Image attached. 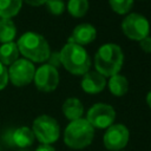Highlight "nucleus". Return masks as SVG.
Instances as JSON below:
<instances>
[{
  "instance_id": "obj_1",
  "label": "nucleus",
  "mask_w": 151,
  "mask_h": 151,
  "mask_svg": "<svg viewBox=\"0 0 151 151\" xmlns=\"http://www.w3.org/2000/svg\"><path fill=\"white\" fill-rule=\"evenodd\" d=\"M124 63V53L119 45L113 42H107L101 45L94 55L96 71L101 76L112 77L118 74L122 70Z\"/></svg>"
},
{
  "instance_id": "obj_2",
  "label": "nucleus",
  "mask_w": 151,
  "mask_h": 151,
  "mask_svg": "<svg viewBox=\"0 0 151 151\" xmlns=\"http://www.w3.org/2000/svg\"><path fill=\"white\" fill-rule=\"evenodd\" d=\"M19 53L31 63H44L48 59L51 48L44 35L37 32L24 33L15 42Z\"/></svg>"
},
{
  "instance_id": "obj_3",
  "label": "nucleus",
  "mask_w": 151,
  "mask_h": 151,
  "mask_svg": "<svg viewBox=\"0 0 151 151\" xmlns=\"http://www.w3.org/2000/svg\"><path fill=\"white\" fill-rule=\"evenodd\" d=\"M61 66L74 76H84L90 71L91 58L86 50L74 42H67L59 52Z\"/></svg>"
},
{
  "instance_id": "obj_4",
  "label": "nucleus",
  "mask_w": 151,
  "mask_h": 151,
  "mask_svg": "<svg viewBox=\"0 0 151 151\" xmlns=\"http://www.w3.org/2000/svg\"><path fill=\"white\" fill-rule=\"evenodd\" d=\"M94 137V129L85 119L80 118L70 122L64 132V143L73 150L87 147Z\"/></svg>"
},
{
  "instance_id": "obj_5",
  "label": "nucleus",
  "mask_w": 151,
  "mask_h": 151,
  "mask_svg": "<svg viewBox=\"0 0 151 151\" xmlns=\"http://www.w3.org/2000/svg\"><path fill=\"white\" fill-rule=\"evenodd\" d=\"M32 131L34 137L41 144H47V145L55 143L60 136V127L58 122L48 114L38 116L33 120Z\"/></svg>"
},
{
  "instance_id": "obj_6",
  "label": "nucleus",
  "mask_w": 151,
  "mask_h": 151,
  "mask_svg": "<svg viewBox=\"0 0 151 151\" xmlns=\"http://www.w3.org/2000/svg\"><path fill=\"white\" fill-rule=\"evenodd\" d=\"M122 31L131 40L140 41L150 33L149 20L139 13H130L122 21Z\"/></svg>"
},
{
  "instance_id": "obj_7",
  "label": "nucleus",
  "mask_w": 151,
  "mask_h": 151,
  "mask_svg": "<svg viewBox=\"0 0 151 151\" xmlns=\"http://www.w3.org/2000/svg\"><path fill=\"white\" fill-rule=\"evenodd\" d=\"M8 81H11L17 87H22L33 81L35 67L34 64L25 58H19L7 70Z\"/></svg>"
},
{
  "instance_id": "obj_8",
  "label": "nucleus",
  "mask_w": 151,
  "mask_h": 151,
  "mask_svg": "<svg viewBox=\"0 0 151 151\" xmlns=\"http://www.w3.org/2000/svg\"><path fill=\"white\" fill-rule=\"evenodd\" d=\"M116 119L114 109L105 103H97L92 105L86 114V120L93 129H107Z\"/></svg>"
},
{
  "instance_id": "obj_9",
  "label": "nucleus",
  "mask_w": 151,
  "mask_h": 151,
  "mask_svg": "<svg viewBox=\"0 0 151 151\" xmlns=\"http://www.w3.org/2000/svg\"><path fill=\"white\" fill-rule=\"evenodd\" d=\"M130 132L123 124H112L106 129L103 143L104 146L110 151H122L129 143Z\"/></svg>"
},
{
  "instance_id": "obj_10",
  "label": "nucleus",
  "mask_w": 151,
  "mask_h": 151,
  "mask_svg": "<svg viewBox=\"0 0 151 151\" xmlns=\"http://www.w3.org/2000/svg\"><path fill=\"white\" fill-rule=\"evenodd\" d=\"M35 87L41 92H52L58 87L59 72L48 64H44L35 70L33 78Z\"/></svg>"
},
{
  "instance_id": "obj_11",
  "label": "nucleus",
  "mask_w": 151,
  "mask_h": 151,
  "mask_svg": "<svg viewBox=\"0 0 151 151\" xmlns=\"http://www.w3.org/2000/svg\"><path fill=\"white\" fill-rule=\"evenodd\" d=\"M81 90L88 94H96L101 92L105 86H106V78L104 76H101L99 72L94 71H88L86 72L83 78H81V83H80Z\"/></svg>"
},
{
  "instance_id": "obj_12",
  "label": "nucleus",
  "mask_w": 151,
  "mask_h": 151,
  "mask_svg": "<svg viewBox=\"0 0 151 151\" xmlns=\"http://www.w3.org/2000/svg\"><path fill=\"white\" fill-rule=\"evenodd\" d=\"M97 37V29L94 28V26H92L91 24L84 22V24H79L77 25L73 31L72 34L68 39V42H74L77 45L84 46V45H88L91 44Z\"/></svg>"
},
{
  "instance_id": "obj_13",
  "label": "nucleus",
  "mask_w": 151,
  "mask_h": 151,
  "mask_svg": "<svg viewBox=\"0 0 151 151\" xmlns=\"http://www.w3.org/2000/svg\"><path fill=\"white\" fill-rule=\"evenodd\" d=\"M34 134L31 127L28 126H19L11 131V143L12 146H17L20 149H25L31 146L34 143Z\"/></svg>"
},
{
  "instance_id": "obj_14",
  "label": "nucleus",
  "mask_w": 151,
  "mask_h": 151,
  "mask_svg": "<svg viewBox=\"0 0 151 151\" xmlns=\"http://www.w3.org/2000/svg\"><path fill=\"white\" fill-rule=\"evenodd\" d=\"M63 113L64 116L68 119V120H77V119H80L83 117V113H84V106H83V103L78 99V98H74V97H71V98H67L64 104H63Z\"/></svg>"
},
{
  "instance_id": "obj_15",
  "label": "nucleus",
  "mask_w": 151,
  "mask_h": 151,
  "mask_svg": "<svg viewBox=\"0 0 151 151\" xmlns=\"http://www.w3.org/2000/svg\"><path fill=\"white\" fill-rule=\"evenodd\" d=\"M19 50L14 41L1 44L0 46V63L5 66L12 65L15 60L19 59Z\"/></svg>"
},
{
  "instance_id": "obj_16",
  "label": "nucleus",
  "mask_w": 151,
  "mask_h": 151,
  "mask_svg": "<svg viewBox=\"0 0 151 151\" xmlns=\"http://www.w3.org/2000/svg\"><path fill=\"white\" fill-rule=\"evenodd\" d=\"M107 86H109L110 92L113 96L122 97V96L126 94V92L129 90V81L124 76L118 73V74H114V76L110 77Z\"/></svg>"
},
{
  "instance_id": "obj_17",
  "label": "nucleus",
  "mask_w": 151,
  "mask_h": 151,
  "mask_svg": "<svg viewBox=\"0 0 151 151\" xmlns=\"http://www.w3.org/2000/svg\"><path fill=\"white\" fill-rule=\"evenodd\" d=\"M24 0H0V19H11L15 17L22 6Z\"/></svg>"
},
{
  "instance_id": "obj_18",
  "label": "nucleus",
  "mask_w": 151,
  "mask_h": 151,
  "mask_svg": "<svg viewBox=\"0 0 151 151\" xmlns=\"http://www.w3.org/2000/svg\"><path fill=\"white\" fill-rule=\"evenodd\" d=\"M17 35V27L12 19H0V42H12Z\"/></svg>"
},
{
  "instance_id": "obj_19",
  "label": "nucleus",
  "mask_w": 151,
  "mask_h": 151,
  "mask_svg": "<svg viewBox=\"0 0 151 151\" xmlns=\"http://www.w3.org/2000/svg\"><path fill=\"white\" fill-rule=\"evenodd\" d=\"M88 0H68L67 11L74 18L84 17L88 11Z\"/></svg>"
},
{
  "instance_id": "obj_20",
  "label": "nucleus",
  "mask_w": 151,
  "mask_h": 151,
  "mask_svg": "<svg viewBox=\"0 0 151 151\" xmlns=\"http://www.w3.org/2000/svg\"><path fill=\"white\" fill-rule=\"evenodd\" d=\"M110 7L117 14H126L133 6V0H109Z\"/></svg>"
},
{
  "instance_id": "obj_21",
  "label": "nucleus",
  "mask_w": 151,
  "mask_h": 151,
  "mask_svg": "<svg viewBox=\"0 0 151 151\" xmlns=\"http://www.w3.org/2000/svg\"><path fill=\"white\" fill-rule=\"evenodd\" d=\"M45 5L47 11L53 15H60L65 11V2L63 0H47Z\"/></svg>"
},
{
  "instance_id": "obj_22",
  "label": "nucleus",
  "mask_w": 151,
  "mask_h": 151,
  "mask_svg": "<svg viewBox=\"0 0 151 151\" xmlns=\"http://www.w3.org/2000/svg\"><path fill=\"white\" fill-rule=\"evenodd\" d=\"M46 61H47L48 65H51L52 67H54V68H57V70H58L59 66H61L59 52H51V53H50V57H48V59H47Z\"/></svg>"
},
{
  "instance_id": "obj_23",
  "label": "nucleus",
  "mask_w": 151,
  "mask_h": 151,
  "mask_svg": "<svg viewBox=\"0 0 151 151\" xmlns=\"http://www.w3.org/2000/svg\"><path fill=\"white\" fill-rule=\"evenodd\" d=\"M8 84V73L5 65L0 63V91L4 90Z\"/></svg>"
},
{
  "instance_id": "obj_24",
  "label": "nucleus",
  "mask_w": 151,
  "mask_h": 151,
  "mask_svg": "<svg viewBox=\"0 0 151 151\" xmlns=\"http://www.w3.org/2000/svg\"><path fill=\"white\" fill-rule=\"evenodd\" d=\"M139 47L142 48V51H144L145 53H151V37L147 35L144 39H142L139 41Z\"/></svg>"
},
{
  "instance_id": "obj_25",
  "label": "nucleus",
  "mask_w": 151,
  "mask_h": 151,
  "mask_svg": "<svg viewBox=\"0 0 151 151\" xmlns=\"http://www.w3.org/2000/svg\"><path fill=\"white\" fill-rule=\"evenodd\" d=\"M27 5L33 6V7H38V6H42L46 4L47 0H24Z\"/></svg>"
},
{
  "instance_id": "obj_26",
  "label": "nucleus",
  "mask_w": 151,
  "mask_h": 151,
  "mask_svg": "<svg viewBox=\"0 0 151 151\" xmlns=\"http://www.w3.org/2000/svg\"><path fill=\"white\" fill-rule=\"evenodd\" d=\"M35 151H55V149L52 145H47V144H40Z\"/></svg>"
},
{
  "instance_id": "obj_27",
  "label": "nucleus",
  "mask_w": 151,
  "mask_h": 151,
  "mask_svg": "<svg viewBox=\"0 0 151 151\" xmlns=\"http://www.w3.org/2000/svg\"><path fill=\"white\" fill-rule=\"evenodd\" d=\"M146 104H147V106L151 109V91H149L147 94H146Z\"/></svg>"
},
{
  "instance_id": "obj_28",
  "label": "nucleus",
  "mask_w": 151,
  "mask_h": 151,
  "mask_svg": "<svg viewBox=\"0 0 151 151\" xmlns=\"http://www.w3.org/2000/svg\"><path fill=\"white\" fill-rule=\"evenodd\" d=\"M0 151H2V150H1V147H0Z\"/></svg>"
}]
</instances>
